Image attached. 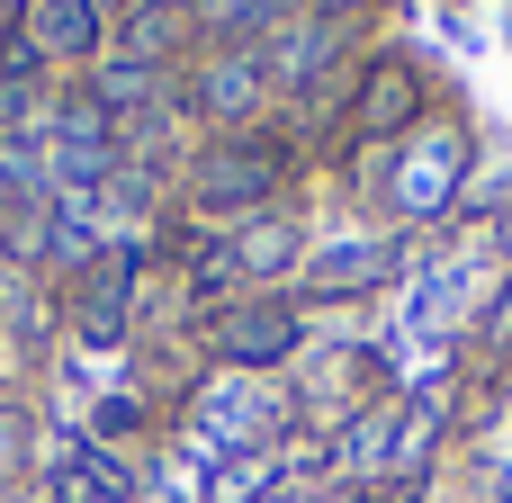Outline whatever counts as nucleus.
<instances>
[{"instance_id": "12", "label": "nucleus", "mask_w": 512, "mask_h": 503, "mask_svg": "<svg viewBox=\"0 0 512 503\" xmlns=\"http://www.w3.org/2000/svg\"><path fill=\"white\" fill-rule=\"evenodd\" d=\"M333 36H342V18H306V27H288V36H270V45H261L270 81H315L324 54H333Z\"/></svg>"}, {"instance_id": "17", "label": "nucleus", "mask_w": 512, "mask_h": 503, "mask_svg": "<svg viewBox=\"0 0 512 503\" xmlns=\"http://www.w3.org/2000/svg\"><path fill=\"white\" fill-rule=\"evenodd\" d=\"M351 503H396V495H351Z\"/></svg>"}, {"instance_id": "7", "label": "nucleus", "mask_w": 512, "mask_h": 503, "mask_svg": "<svg viewBox=\"0 0 512 503\" xmlns=\"http://www.w3.org/2000/svg\"><path fill=\"white\" fill-rule=\"evenodd\" d=\"M297 261V225L288 216H252L216 261H207V279H270V270H288Z\"/></svg>"}, {"instance_id": "14", "label": "nucleus", "mask_w": 512, "mask_h": 503, "mask_svg": "<svg viewBox=\"0 0 512 503\" xmlns=\"http://www.w3.org/2000/svg\"><path fill=\"white\" fill-rule=\"evenodd\" d=\"M279 9H288V0H189V18L216 27V36H261Z\"/></svg>"}, {"instance_id": "1", "label": "nucleus", "mask_w": 512, "mask_h": 503, "mask_svg": "<svg viewBox=\"0 0 512 503\" xmlns=\"http://www.w3.org/2000/svg\"><path fill=\"white\" fill-rule=\"evenodd\" d=\"M270 423H279V405L234 369V378H216L198 405H189V432H198V459H234V450H270Z\"/></svg>"}, {"instance_id": "15", "label": "nucleus", "mask_w": 512, "mask_h": 503, "mask_svg": "<svg viewBox=\"0 0 512 503\" xmlns=\"http://www.w3.org/2000/svg\"><path fill=\"white\" fill-rule=\"evenodd\" d=\"M432 432H441V414H432V405H414V414L396 423V477H405V486L423 477V459H432Z\"/></svg>"}, {"instance_id": "9", "label": "nucleus", "mask_w": 512, "mask_h": 503, "mask_svg": "<svg viewBox=\"0 0 512 503\" xmlns=\"http://www.w3.org/2000/svg\"><path fill=\"white\" fill-rule=\"evenodd\" d=\"M423 117V72L405 63V54H387L369 81H360V126L369 135H396V126H414Z\"/></svg>"}, {"instance_id": "11", "label": "nucleus", "mask_w": 512, "mask_h": 503, "mask_svg": "<svg viewBox=\"0 0 512 503\" xmlns=\"http://www.w3.org/2000/svg\"><path fill=\"white\" fill-rule=\"evenodd\" d=\"M459 162H468V144H459L450 126H441V135H423V144H414V162H405V189H396V198H405V207H441V198L459 189Z\"/></svg>"}, {"instance_id": "8", "label": "nucleus", "mask_w": 512, "mask_h": 503, "mask_svg": "<svg viewBox=\"0 0 512 503\" xmlns=\"http://www.w3.org/2000/svg\"><path fill=\"white\" fill-rule=\"evenodd\" d=\"M18 36L36 54H99V0H27Z\"/></svg>"}, {"instance_id": "16", "label": "nucleus", "mask_w": 512, "mask_h": 503, "mask_svg": "<svg viewBox=\"0 0 512 503\" xmlns=\"http://www.w3.org/2000/svg\"><path fill=\"white\" fill-rule=\"evenodd\" d=\"M18 459H27V423H18V405L0 396V477H9Z\"/></svg>"}, {"instance_id": "10", "label": "nucleus", "mask_w": 512, "mask_h": 503, "mask_svg": "<svg viewBox=\"0 0 512 503\" xmlns=\"http://www.w3.org/2000/svg\"><path fill=\"white\" fill-rule=\"evenodd\" d=\"M288 486V450H234L207 468V503H270Z\"/></svg>"}, {"instance_id": "13", "label": "nucleus", "mask_w": 512, "mask_h": 503, "mask_svg": "<svg viewBox=\"0 0 512 503\" xmlns=\"http://www.w3.org/2000/svg\"><path fill=\"white\" fill-rule=\"evenodd\" d=\"M333 468H342V477H387V468H396V423H387V414H360V423L333 441Z\"/></svg>"}, {"instance_id": "4", "label": "nucleus", "mask_w": 512, "mask_h": 503, "mask_svg": "<svg viewBox=\"0 0 512 503\" xmlns=\"http://www.w3.org/2000/svg\"><path fill=\"white\" fill-rule=\"evenodd\" d=\"M288 180V153L279 144H261V135H243V144H216L207 162H198V207H261L270 189Z\"/></svg>"}, {"instance_id": "3", "label": "nucleus", "mask_w": 512, "mask_h": 503, "mask_svg": "<svg viewBox=\"0 0 512 503\" xmlns=\"http://www.w3.org/2000/svg\"><path fill=\"white\" fill-rule=\"evenodd\" d=\"M207 333H216V360H225V369H243V378H261V369L297 360V306H270V297L225 306Z\"/></svg>"}, {"instance_id": "5", "label": "nucleus", "mask_w": 512, "mask_h": 503, "mask_svg": "<svg viewBox=\"0 0 512 503\" xmlns=\"http://www.w3.org/2000/svg\"><path fill=\"white\" fill-rule=\"evenodd\" d=\"M261 90H270L261 45H234V54H216V63L189 81V108H198V117H216V126H243V117L261 108Z\"/></svg>"}, {"instance_id": "6", "label": "nucleus", "mask_w": 512, "mask_h": 503, "mask_svg": "<svg viewBox=\"0 0 512 503\" xmlns=\"http://www.w3.org/2000/svg\"><path fill=\"white\" fill-rule=\"evenodd\" d=\"M396 243H378V234H342V243H324L315 261H306V288L315 297H360V288H378V279H396Z\"/></svg>"}, {"instance_id": "2", "label": "nucleus", "mask_w": 512, "mask_h": 503, "mask_svg": "<svg viewBox=\"0 0 512 503\" xmlns=\"http://www.w3.org/2000/svg\"><path fill=\"white\" fill-rule=\"evenodd\" d=\"M135 270H144L135 243H99V252L81 261V279H72V333H81V342H117V333H126Z\"/></svg>"}]
</instances>
